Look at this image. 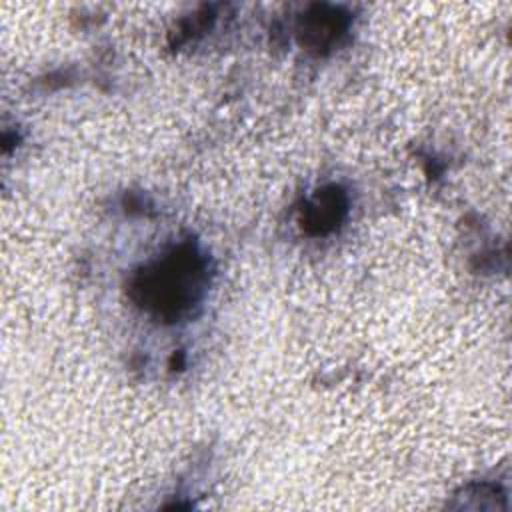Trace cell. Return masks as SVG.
<instances>
[{
    "instance_id": "obj_1",
    "label": "cell",
    "mask_w": 512,
    "mask_h": 512,
    "mask_svg": "<svg viewBox=\"0 0 512 512\" xmlns=\"http://www.w3.org/2000/svg\"><path fill=\"white\" fill-rule=\"evenodd\" d=\"M208 284V264L194 244H180L140 268L130 280V298L148 314L176 322L190 314Z\"/></svg>"
},
{
    "instance_id": "obj_2",
    "label": "cell",
    "mask_w": 512,
    "mask_h": 512,
    "mask_svg": "<svg viewBox=\"0 0 512 512\" xmlns=\"http://www.w3.org/2000/svg\"><path fill=\"white\" fill-rule=\"evenodd\" d=\"M348 212V198L340 186L320 188L302 208V228L308 234L322 236L340 226Z\"/></svg>"
},
{
    "instance_id": "obj_3",
    "label": "cell",
    "mask_w": 512,
    "mask_h": 512,
    "mask_svg": "<svg viewBox=\"0 0 512 512\" xmlns=\"http://www.w3.org/2000/svg\"><path fill=\"white\" fill-rule=\"evenodd\" d=\"M348 14L334 6H312L300 20V42L308 50L322 52L330 48L348 28Z\"/></svg>"
}]
</instances>
